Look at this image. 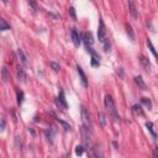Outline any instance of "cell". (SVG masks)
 <instances>
[{
    "label": "cell",
    "instance_id": "cell-1",
    "mask_svg": "<svg viewBox=\"0 0 158 158\" xmlns=\"http://www.w3.org/2000/svg\"><path fill=\"white\" fill-rule=\"evenodd\" d=\"M104 104L106 106V109L110 111V114H111V116H113L114 121L117 122L119 120H120V117H119V115H117V111H116V106H115V103H114L113 98H111L110 95H106L105 99H104Z\"/></svg>",
    "mask_w": 158,
    "mask_h": 158
},
{
    "label": "cell",
    "instance_id": "cell-2",
    "mask_svg": "<svg viewBox=\"0 0 158 158\" xmlns=\"http://www.w3.org/2000/svg\"><path fill=\"white\" fill-rule=\"evenodd\" d=\"M82 120H83V124H84V126L90 130L91 128V119H90V114L89 111L87 110L85 106H82Z\"/></svg>",
    "mask_w": 158,
    "mask_h": 158
},
{
    "label": "cell",
    "instance_id": "cell-3",
    "mask_svg": "<svg viewBox=\"0 0 158 158\" xmlns=\"http://www.w3.org/2000/svg\"><path fill=\"white\" fill-rule=\"evenodd\" d=\"M56 104H57V106L59 109H67V101H66V98H64V93H63V90H61V93H59V95H58V98L56 99Z\"/></svg>",
    "mask_w": 158,
    "mask_h": 158
},
{
    "label": "cell",
    "instance_id": "cell-4",
    "mask_svg": "<svg viewBox=\"0 0 158 158\" xmlns=\"http://www.w3.org/2000/svg\"><path fill=\"white\" fill-rule=\"evenodd\" d=\"M105 35H106L105 24H104L103 19H100V21H99V30H98V37H99V41L104 42V41H105Z\"/></svg>",
    "mask_w": 158,
    "mask_h": 158
},
{
    "label": "cell",
    "instance_id": "cell-5",
    "mask_svg": "<svg viewBox=\"0 0 158 158\" xmlns=\"http://www.w3.org/2000/svg\"><path fill=\"white\" fill-rule=\"evenodd\" d=\"M82 38H83V41H84L87 48H89L90 46L94 43V40H93L91 32H84V34H83V36H82Z\"/></svg>",
    "mask_w": 158,
    "mask_h": 158
},
{
    "label": "cell",
    "instance_id": "cell-6",
    "mask_svg": "<svg viewBox=\"0 0 158 158\" xmlns=\"http://www.w3.org/2000/svg\"><path fill=\"white\" fill-rule=\"evenodd\" d=\"M72 40H73V43L76 47H79V45H80V35H79V32L77 31V29H72Z\"/></svg>",
    "mask_w": 158,
    "mask_h": 158
},
{
    "label": "cell",
    "instance_id": "cell-7",
    "mask_svg": "<svg viewBox=\"0 0 158 158\" xmlns=\"http://www.w3.org/2000/svg\"><path fill=\"white\" fill-rule=\"evenodd\" d=\"M77 71H78V74H79V77H80V82H82V85L87 88L88 87V79H87V76H85V73L83 72V69L80 67H77Z\"/></svg>",
    "mask_w": 158,
    "mask_h": 158
},
{
    "label": "cell",
    "instance_id": "cell-8",
    "mask_svg": "<svg viewBox=\"0 0 158 158\" xmlns=\"http://www.w3.org/2000/svg\"><path fill=\"white\" fill-rule=\"evenodd\" d=\"M100 64V56L95 51L91 52V66L93 67H99Z\"/></svg>",
    "mask_w": 158,
    "mask_h": 158
},
{
    "label": "cell",
    "instance_id": "cell-9",
    "mask_svg": "<svg viewBox=\"0 0 158 158\" xmlns=\"http://www.w3.org/2000/svg\"><path fill=\"white\" fill-rule=\"evenodd\" d=\"M56 132H57V128H56L54 126H52L51 128H47L45 131V133H46V136H47V138L48 140L52 142L53 141V137H54V135H56Z\"/></svg>",
    "mask_w": 158,
    "mask_h": 158
},
{
    "label": "cell",
    "instance_id": "cell-10",
    "mask_svg": "<svg viewBox=\"0 0 158 158\" xmlns=\"http://www.w3.org/2000/svg\"><path fill=\"white\" fill-rule=\"evenodd\" d=\"M135 83L138 85V88H141V89L143 90H146L147 89V85H146V83L143 82V78L141 76H137V77H135Z\"/></svg>",
    "mask_w": 158,
    "mask_h": 158
},
{
    "label": "cell",
    "instance_id": "cell-11",
    "mask_svg": "<svg viewBox=\"0 0 158 158\" xmlns=\"http://www.w3.org/2000/svg\"><path fill=\"white\" fill-rule=\"evenodd\" d=\"M128 6H130V14H131V16L133 19H137L138 12H137V9H136V6H135L133 1H128Z\"/></svg>",
    "mask_w": 158,
    "mask_h": 158
},
{
    "label": "cell",
    "instance_id": "cell-12",
    "mask_svg": "<svg viewBox=\"0 0 158 158\" xmlns=\"http://www.w3.org/2000/svg\"><path fill=\"white\" fill-rule=\"evenodd\" d=\"M138 59H140V62H141L142 66L146 68V71H150V69H151V63H150V61H148V59L145 57V56H140V57H138Z\"/></svg>",
    "mask_w": 158,
    "mask_h": 158
},
{
    "label": "cell",
    "instance_id": "cell-13",
    "mask_svg": "<svg viewBox=\"0 0 158 158\" xmlns=\"http://www.w3.org/2000/svg\"><path fill=\"white\" fill-rule=\"evenodd\" d=\"M51 114H52V116H53V117L56 119V120H57V121L59 122V124H61L62 125V126L64 127V130H66V131H72V127H71V125H68L66 121H63V120H61V119H58L57 117V116H56L53 113H51Z\"/></svg>",
    "mask_w": 158,
    "mask_h": 158
},
{
    "label": "cell",
    "instance_id": "cell-14",
    "mask_svg": "<svg viewBox=\"0 0 158 158\" xmlns=\"http://www.w3.org/2000/svg\"><path fill=\"white\" fill-rule=\"evenodd\" d=\"M1 78H3V82L4 83H8L10 80V74H9L6 67H3L1 68Z\"/></svg>",
    "mask_w": 158,
    "mask_h": 158
},
{
    "label": "cell",
    "instance_id": "cell-15",
    "mask_svg": "<svg viewBox=\"0 0 158 158\" xmlns=\"http://www.w3.org/2000/svg\"><path fill=\"white\" fill-rule=\"evenodd\" d=\"M17 56H19V59L21 61V63L24 64V66H26V64H27V58H26V56L24 53V51H22L21 48L17 49Z\"/></svg>",
    "mask_w": 158,
    "mask_h": 158
},
{
    "label": "cell",
    "instance_id": "cell-16",
    "mask_svg": "<svg viewBox=\"0 0 158 158\" xmlns=\"http://www.w3.org/2000/svg\"><path fill=\"white\" fill-rule=\"evenodd\" d=\"M126 32H127V35H128V37H130V40H131V41L136 40V36H135L133 29H132V26L130 25V24H126Z\"/></svg>",
    "mask_w": 158,
    "mask_h": 158
},
{
    "label": "cell",
    "instance_id": "cell-17",
    "mask_svg": "<svg viewBox=\"0 0 158 158\" xmlns=\"http://www.w3.org/2000/svg\"><path fill=\"white\" fill-rule=\"evenodd\" d=\"M17 79H19L20 82H25V79H26L25 71H24V69H22L21 67L17 68Z\"/></svg>",
    "mask_w": 158,
    "mask_h": 158
},
{
    "label": "cell",
    "instance_id": "cell-18",
    "mask_svg": "<svg viewBox=\"0 0 158 158\" xmlns=\"http://www.w3.org/2000/svg\"><path fill=\"white\" fill-rule=\"evenodd\" d=\"M133 113L136 114V115H140V116H145V113H143V110H142V108H141V105H138V104H136V105H133Z\"/></svg>",
    "mask_w": 158,
    "mask_h": 158
},
{
    "label": "cell",
    "instance_id": "cell-19",
    "mask_svg": "<svg viewBox=\"0 0 158 158\" xmlns=\"http://www.w3.org/2000/svg\"><path fill=\"white\" fill-rule=\"evenodd\" d=\"M141 103L146 106V108L148 110H151L152 109V103H151V100L148 99V98H141Z\"/></svg>",
    "mask_w": 158,
    "mask_h": 158
},
{
    "label": "cell",
    "instance_id": "cell-20",
    "mask_svg": "<svg viewBox=\"0 0 158 158\" xmlns=\"http://www.w3.org/2000/svg\"><path fill=\"white\" fill-rule=\"evenodd\" d=\"M147 46H148V48L151 49V52L153 53V56H155V57H156V58L158 59V53L156 52V48L153 47V45H152V42H151V40H150V38L147 40Z\"/></svg>",
    "mask_w": 158,
    "mask_h": 158
},
{
    "label": "cell",
    "instance_id": "cell-21",
    "mask_svg": "<svg viewBox=\"0 0 158 158\" xmlns=\"http://www.w3.org/2000/svg\"><path fill=\"white\" fill-rule=\"evenodd\" d=\"M9 29H10V25H9L4 19H1V20H0V30L5 31V30H9Z\"/></svg>",
    "mask_w": 158,
    "mask_h": 158
},
{
    "label": "cell",
    "instance_id": "cell-22",
    "mask_svg": "<svg viewBox=\"0 0 158 158\" xmlns=\"http://www.w3.org/2000/svg\"><path fill=\"white\" fill-rule=\"evenodd\" d=\"M99 120H100V124H101V126H105L106 125V119H105V115L104 113H99Z\"/></svg>",
    "mask_w": 158,
    "mask_h": 158
},
{
    "label": "cell",
    "instance_id": "cell-23",
    "mask_svg": "<svg viewBox=\"0 0 158 158\" xmlns=\"http://www.w3.org/2000/svg\"><path fill=\"white\" fill-rule=\"evenodd\" d=\"M146 127L148 128V131H150V132L152 133V136L156 138V133L153 132V124H152V122H150V121H148V122H146Z\"/></svg>",
    "mask_w": 158,
    "mask_h": 158
},
{
    "label": "cell",
    "instance_id": "cell-24",
    "mask_svg": "<svg viewBox=\"0 0 158 158\" xmlns=\"http://www.w3.org/2000/svg\"><path fill=\"white\" fill-rule=\"evenodd\" d=\"M22 101H24V93H22V91H17V104L21 105Z\"/></svg>",
    "mask_w": 158,
    "mask_h": 158
},
{
    "label": "cell",
    "instance_id": "cell-25",
    "mask_svg": "<svg viewBox=\"0 0 158 158\" xmlns=\"http://www.w3.org/2000/svg\"><path fill=\"white\" fill-rule=\"evenodd\" d=\"M84 150H85V148L83 147V146H77L76 147V155L77 156H82L83 152H84Z\"/></svg>",
    "mask_w": 158,
    "mask_h": 158
},
{
    "label": "cell",
    "instance_id": "cell-26",
    "mask_svg": "<svg viewBox=\"0 0 158 158\" xmlns=\"http://www.w3.org/2000/svg\"><path fill=\"white\" fill-rule=\"evenodd\" d=\"M49 66H51V68H52L54 72H58L59 69H61V67H59V64H58V63H56V62H51V63H49Z\"/></svg>",
    "mask_w": 158,
    "mask_h": 158
},
{
    "label": "cell",
    "instance_id": "cell-27",
    "mask_svg": "<svg viewBox=\"0 0 158 158\" xmlns=\"http://www.w3.org/2000/svg\"><path fill=\"white\" fill-rule=\"evenodd\" d=\"M93 155H94L95 158H103V153H101V151L99 148H95L94 152H93Z\"/></svg>",
    "mask_w": 158,
    "mask_h": 158
},
{
    "label": "cell",
    "instance_id": "cell-28",
    "mask_svg": "<svg viewBox=\"0 0 158 158\" xmlns=\"http://www.w3.org/2000/svg\"><path fill=\"white\" fill-rule=\"evenodd\" d=\"M69 14H71V16L73 20H77V14H76V9H74L73 6L69 8Z\"/></svg>",
    "mask_w": 158,
    "mask_h": 158
},
{
    "label": "cell",
    "instance_id": "cell-29",
    "mask_svg": "<svg viewBox=\"0 0 158 158\" xmlns=\"http://www.w3.org/2000/svg\"><path fill=\"white\" fill-rule=\"evenodd\" d=\"M104 48H105V51H110V41H109V38H105V41H104Z\"/></svg>",
    "mask_w": 158,
    "mask_h": 158
},
{
    "label": "cell",
    "instance_id": "cell-30",
    "mask_svg": "<svg viewBox=\"0 0 158 158\" xmlns=\"http://www.w3.org/2000/svg\"><path fill=\"white\" fill-rule=\"evenodd\" d=\"M153 158H158V146H156L153 150Z\"/></svg>",
    "mask_w": 158,
    "mask_h": 158
},
{
    "label": "cell",
    "instance_id": "cell-31",
    "mask_svg": "<svg viewBox=\"0 0 158 158\" xmlns=\"http://www.w3.org/2000/svg\"><path fill=\"white\" fill-rule=\"evenodd\" d=\"M1 131H4V130H5V119H1Z\"/></svg>",
    "mask_w": 158,
    "mask_h": 158
},
{
    "label": "cell",
    "instance_id": "cell-32",
    "mask_svg": "<svg viewBox=\"0 0 158 158\" xmlns=\"http://www.w3.org/2000/svg\"><path fill=\"white\" fill-rule=\"evenodd\" d=\"M117 74L121 78H124V71H122V68H119V71H117Z\"/></svg>",
    "mask_w": 158,
    "mask_h": 158
},
{
    "label": "cell",
    "instance_id": "cell-33",
    "mask_svg": "<svg viewBox=\"0 0 158 158\" xmlns=\"http://www.w3.org/2000/svg\"><path fill=\"white\" fill-rule=\"evenodd\" d=\"M29 4H30L31 6H34V8H35V10H38V8H37V5H36L35 3H32V1H29Z\"/></svg>",
    "mask_w": 158,
    "mask_h": 158
},
{
    "label": "cell",
    "instance_id": "cell-34",
    "mask_svg": "<svg viewBox=\"0 0 158 158\" xmlns=\"http://www.w3.org/2000/svg\"><path fill=\"white\" fill-rule=\"evenodd\" d=\"M29 132H31L32 136H35V131H34V130H32V128H29Z\"/></svg>",
    "mask_w": 158,
    "mask_h": 158
}]
</instances>
